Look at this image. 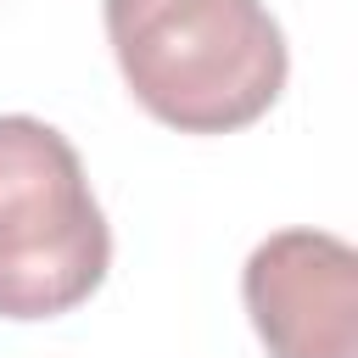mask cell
<instances>
[{"label":"cell","mask_w":358,"mask_h":358,"mask_svg":"<svg viewBox=\"0 0 358 358\" xmlns=\"http://www.w3.org/2000/svg\"><path fill=\"white\" fill-rule=\"evenodd\" d=\"M106 39L134 101L179 134L257 123L291 73L263 0H106Z\"/></svg>","instance_id":"cell-1"},{"label":"cell","mask_w":358,"mask_h":358,"mask_svg":"<svg viewBox=\"0 0 358 358\" xmlns=\"http://www.w3.org/2000/svg\"><path fill=\"white\" fill-rule=\"evenodd\" d=\"M112 229L73 140L28 112L0 117V319H56L101 291Z\"/></svg>","instance_id":"cell-2"},{"label":"cell","mask_w":358,"mask_h":358,"mask_svg":"<svg viewBox=\"0 0 358 358\" xmlns=\"http://www.w3.org/2000/svg\"><path fill=\"white\" fill-rule=\"evenodd\" d=\"M268 358H358V252L324 229L268 235L241 274Z\"/></svg>","instance_id":"cell-3"}]
</instances>
